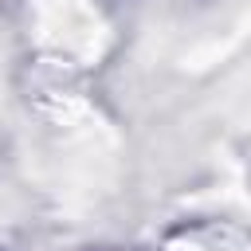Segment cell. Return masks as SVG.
I'll return each mask as SVG.
<instances>
[{"label": "cell", "mask_w": 251, "mask_h": 251, "mask_svg": "<svg viewBox=\"0 0 251 251\" xmlns=\"http://www.w3.org/2000/svg\"><path fill=\"white\" fill-rule=\"evenodd\" d=\"M161 251H251V231L243 220L208 216V220L176 227L161 243Z\"/></svg>", "instance_id": "obj_1"}]
</instances>
